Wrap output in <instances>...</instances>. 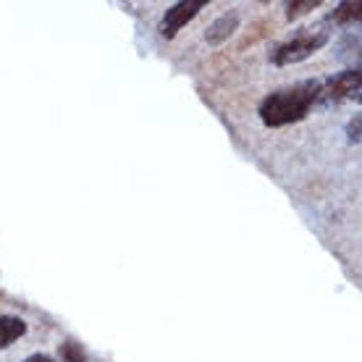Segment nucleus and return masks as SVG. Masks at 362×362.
Returning a JSON list of instances; mask_svg holds the SVG:
<instances>
[{"mask_svg":"<svg viewBox=\"0 0 362 362\" xmlns=\"http://www.w3.org/2000/svg\"><path fill=\"white\" fill-rule=\"evenodd\" d=\"M317 6H320V0H291V3H286V18L294 21V18L305 16V13H310Z\"/></svg>","mask_w":362,"mask_h":362,"instance_id":"8","label":"nucleus"},{"mask_svg":"<svg viewBox=\"0 0 362 362\" xmlns=\"http://www.w3.org/2000/svg\"><path fill=\"white\" fill-rule=\"evenodd\" d=\"M236 29H239V11H226V13H221V16L213 21L205 32V40H208V45H221V42H226L228 37L234 35Z\"/></svg>","mask_w":362,"mask_h":362,"instance_id":"5","label":"nucleus"},{"mask_svg":"<svg viewBox=\"0 0 362 362\" xmlns=\"http://www.w3.org/2000/svg\"><path fill=\"white\" fill-rule=\"evenodd\" d=\"M360 84H362V74L360 69H349V71H341L336 74L334 79H328L323 87H320V103H341V100H349V98H357V92H360Z\"/></svg>","mask_w":362,"mask_h":362,"instance_id":"3","label":"nucleus"},{"mask_svg":"<svg viewBox=\"0 0 362 362\" xmlns=\"http://www.w3.org/2000/svg\"><path fill=\"white\" fill-rule=\"evenodd\" d=\"M24 362H55L53 357H47V354H32V357H27Z\"/></svg>","mask_w":362,"mask_h":362,"instance_id":"11","label":"nucleus"},{"mask_svg":"<svg viewBox=\"0 0 362 362\" xmlns=\"http://www.w3.org/2000/svg\"><path fill=\"white\" fill-rule=\"evenodd\" d=\"M328 42V35L326 32H313V35H299L289 42H284L279 45L276 50L271 53V61L276 66H291V64H299V61H305L310 55H315L320 47Z\"/></svg>","mask_w":362,"mask_h":362,"instance_id":"2","label":"nucleus"},{"mask_svg":"<svg viewBox=\"0 0 362 362\" xmlns=\"http://www.w3.org/2000/svg\"><path fill=\"white\" fill-rule=\"evenodd\" d=\"M320 79H305V82L286 87V90L271 92L268 98L260 103V118H263L265 127L279 129L286 124H297L308 116L310 108L320 98Z\"/></svg>","mask_w":362,"mask_h":362,"instance_id":"1","label":"nucleus"},{"mask_svg":"<svg viewBox=\"0 0 362 362\" xmlns=\"http://www.w3.org/2000/svg\"><path fill=\"white\" fill-rule=\"evenodd\" d=\"M58 352H61V362H87V354L76 341H64Z\"/></svg>","mask_w":362,"mask_h":362,"instance_id":"9","label":"nucleus"},{"mask_svg":"<svg viewBox=\"0 0 362 362\" xmlns=\"http://www.w3.org/2000/svg\"><path fill=\"white\" fill-rule=\"evenodd\" d=\"M360 16H362V3H341L334 11L336 24H354V21H360Z\"/></svg>","mask_w":362,"mask_h":362,"instance_id":"7","label":"nucleus"},{"mask_svg":"<svg viewBox=\"0 0 362 362\" xmlns=\"http://www.w3.org/2000/svg\"><path fill=\"white\" fill-rule=\"evenodd\" d=\"M205 6H208L205 0H181V3L171 6V8L165 11L163 21H160V35H163L165 40H173Z\"/></svg>","mask_w":362,"mask_h":362,"instance_id":"4","label":"nucleus"},{"mask_svg":"<svg viewBox=\"0 0 362 362\" xmlns=\"http://www.w3.org/2000/svg\"><path fill=\"white\" fill-rule=\"evenodd\" d=\"M27 334V323L16 315H0V349L11 346L16 339Z\"/></svg>","mask_w":362,"mask_h":362,"instance_id":"6","label":"nucleus"},{"mask_svg":"<svg viewBox=\"0 0 362 362\" xmlns=\"http://www.w3.org/2000/svg\"><path fill=\"white\" fill-rule=\"evenodd\" d=\"M360 129H362V116L354 113V118H349V124H346V136H349V142H354V145H360Z\"/></svg>","mask_w":362,"mask_h":362,"instance_id":"10","label":"nucleus"}]
</instances>
